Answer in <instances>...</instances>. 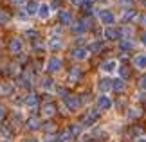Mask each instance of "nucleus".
Masks as SVG:
<instances>
[{"mask_svg":"<svg viewBox=\"0 0 146 142\" xmlns=\"http://www.w3.org/2000/svg\"><path fill=\"white\" fill-rule=\"evenodd\" d=\"M98 16H99V20L103 22V24L110 25V27H112V24L115 22L114 13H112V11H108V9H101V11H98Z\"/></svg>","mask_w":146,"mask_h":142,"instance_id":"1","label":"nucleus"},{"mask_svg":"<svg viewBox=\"0 0 146 142\" xmlns=\"http://www.w3.org/2000/svg\"><path fill=\"white\" fill-rule=\"evenodd\" d=\"M65 106H67V110H70V112H76L78 108H80V99L74 97V95H69V97H65Z\"/></svg>","mask_w":146,"mask_h":142,"instance_id":"2","label":"nucleus"},{"mask_svg":"<svg viewBox=\"0 0 146 142\" xmlns=\"http://www.w3.org/2000/svg\"><path fill=\"white\" fill-rule=\"evenodd\" d=\"M9 49H11V52H13V54H20L22 49H24V43H22L20 38H13L9 42Z\"/></svg>","mask_w":146,"mask_h":142,"instance_id":"3","label":"nucleus"},{"mask_svg":"<svg viewBox=\"0 0 146 142\" xmlns=\"http://www.w3.org/2000/svg\"><path fill=\"white\" fill-rule=\"evenodd\" d=\"M99 119V112H96V110H90L87 113V117L83 119V126H92L94 122H96Z\"/></svg>","mask_w":146,"mask_h":142,"instance_id":"4","label":"nucleus"},{"mask_svg":"<svg viewBox=\"0 0 146 142\" xmlns=\"http://www.w3.org/2000/svg\"><path fill=\"white\" fill-rule=\"evenodd\" d=\"M101 70H103L105 74H112V72H115V70H117V61H115V59H108V61H105V63L101 65Z\"/></svg>","mask_w":146,"mask_h":142,"instance_id":"5","label":"nucleus"},{"mask_svg":"<svg viewBox=\"0 0 146 142\" xmlns=\"http://www.w3.org/2000/svg\"><path fill=\"white\" fill-rule=\"evenodd\" d=\"M98 108H99V110H110V108H112V101H110L108 95H99Z\"/></svg>","mask_w":146,"mask_h":142,"instance_id":"6","label":"nucleus"},{"mask_svg":"<svg viewBox=\"0 0 146 142\" xmlns=\"http://www.w3.org/2000/svg\"><path fill=\"white\" fill-rule=\"evenodd\" d=\"M61 69V59L60 58H50L47 61V70L49 72H58Z\"/></svg>","mask_w":146,"mask_h":142,"instance_id":"7","label":"nucleus"},{"mask_svg":"<svg viewBox=\"0 0 146 142\" xmlns=\"http://www.w3.org/2000/svg\"><path fill=\"white\" fill-rule=\"evenodd\" d=\"M60 22H61L63 25H70V24H72V15H70V11L61 9V11H60Z\"/></svg>","mask_w":146,"mask_h":142,"instance_id":"8","label":"nucleus"},{"mask_svg":"<svg viewBox=\"0 0 146 142\" xmlns=\"http://www.w3.org/2000/svg\"><path fill=\"white\" fill-rule=\"evenodd\" d=\"M119 36H121V31L114 29V27H106L105 29V38L106 40H117Z\"/></svg>","mask_w":146,"mask_h":142,"instance_id":"9","label":"nucleus"},{"mask_svg":"<svg viewBox=\"0 0 146 142\" xmlns=\"http://www.w3.org/2000/svg\"><path fill=\"white\" fill-rule=\"evenodd\" d=\"M88 27H90L88 20H80V22H78V24H76L74 27H72V31H74V32H85V31L88 29Z\"/></svg>","mask_w":146,"mask_h":142,"instance_id":"10","label":"nucleus"},{"mask_svg":"<svg viewBox=\"0 0 146 142\" xmlns=\"http://www.w3.org/2000/svg\"><path fill=\"white\" fill-rule=\"evenodd\" d=\"M133 65H135L137 69H141V70H146V54H139V56H135V59H133Z\"/></svg>","mask_w":146,"mask_h":142,"instance_id":"11","label":"nucleus"},{"mask_svg":"<svg viewBox=\"0 0 146 142\" xmlns=\"http://www.w3.org/2000/svg\"><path fill=\"white\" fill-rule=\"evenodd\" d=\"M87 56H88V50H87V49L78 47V49L72 50V58H74V59H85Z\"/></svg>","mask_w":146,"mask_h":142,"instance_id":"12","label":"nucleus"},{"mask_svg":"<svg viewBox=\"0 0 146 142\" xmlns=\"http://www.w3.org/2000/svg\"><path fill=\"white\" fill-rule=\"evenodd\" d=\"M98 88H99L103 94H105V92H108V90L112 88V79H106V77H105V79H99Z\"/></svg>","mask_w":146,"mask_h":142,"instance_id":"13","label":"nucleus"},{"mask_svg":"<svg viewBox=\"0 0 146 142\" xmlns=\"http://www.w3.org/2000/svg\"><path fill=\"white\" fill-rule=\"evenodd\" d=\"M38 9H40V5H38L36 4V0H33V2H29V4H27L25 5V13L27 15H38Z\"/></svg>","mask_w":146,"mask_h":142,"instance_id":"14","label":"nucleus"},{"mask_svg":"<svg viewBox=\"0 0 146 142\" xmlns=\"http://www.w3.org/2000/svg\"><path fill=\"white\" fill-rule=\"evenodd\" d=\"M49 15H50V5H47V4L40 5V9H38V16H40L42 20H47Z\"/></svg>","mask_w":146,"mask_h":142,"instance_id":"15","label":"nucleus"},{"mask_svg":"<svg viewBox=\"0 0 146 142\" xmlns=\"http://www.w3.org/2000/svg\"><path fill=\"white\" fill-rule=\"evenodd\" d=\"M27 128L33 129V131H35V129H40V128H42L40 119H38V117H31L29 121H27Z\"/></svg>","mask_w":146,"mask_h":142,"instance_id":"16","label":"nucleus"},{"mask_svg":"<svg viewBox=\"0 0 146 142\" xmlns=\"http://www.w3.org/2000/svg\"><path fill=\"white\" fill-rule=\"evenodd\" d=\"M112 88H114L115 92H121V90H125V79H123V77L112 79Z\"/></svg>","mask_w":146,"mask_h":142,"instance_id":"17","label":"nucleus"},{"mask_svg":"<svg viewBox=\"0 0 146 142\" xmlns=\"http://www.w3.org/2000/svg\"><path fill=\"white\" fill-rule=\"evenodd\" d=\"M61 47H63V42H61L60 38H50V42H49V49L50 50H60Z\"/></svg>","mask_w":146,"mask_h":142,"instance_id":"18","label":"nucleus"},{"mask_svg":"<svg viewBox=\"0 0 146 142\" xmlns=\"http://www.w3.org/2000/svg\"><path fill=\"white\" fill-rule=\"evenodd\" d=\"M25 104L29 108H36L38 106V95H35V94L27 95V97H25Z\"/></svg>","mask_w":146,"mask_h":142,"instance_id":"19","label":"nucleus"},{"mask_svg":"<svg viewBox=\"0 0 146 142\" xmlns=\"http://www.w3.org/2000/svg\"><path fill=\"white\" fill-rule=\"evenodd\" d=\"M54 112H56V106H54L52 103H49V104L43 106V115H45V117H52Z\"/></svg>","mask_w":146,"mask_h":142,"instance_id":"20","label":"nucleus"},{"mask_svg":"<svg viewBox=\"0 0 146 142\" xmlns=\"http://www.w3.org/2000/svg\"><path fill=\"white\" fill-rule=\"evenodd\" d=\"M103 49H105V43L103 42H94L90 47H88L90 52H99V50H103Z\"/></svg>","mask_w":146,"mask_h":142,"instance_id":"21","label":"nucleus"},{"mask_svg":"<svg viewBox=\"0 0 146 142\" xmlns=\"http://www.w3.org/2000/svg\"><path fill=\"white\" fill-rule=\"evenodd\" d=\"M80 77H81V70L80 69H72L70 70V74H69V79H70V81H78Z\"/></svg>","mask_w":146,"mask_h":142,"instance_id":"22","label":"nucleus"},{"mask_svg":"<svg viewBox=\"0 0 146 142\" xmlns=\"http://www.w3.org/2000/svg\"><path fill=\"white\" fill-rule=\"evenodd\" d=\"M119 47H121V50H132L133 49V43L130 42V40H123V42L119 43Z\"/></svg>","mask_w":146,"mask_h":142,"instance_id":"23","label":"nucleus"},{"mask_svg":"<svg viewBox=\"0 0 146 142\" xmlns=\"http://www.w3.org/2000/svg\"><path fill=\"white\" fill-rule=\"evenodd\" d=\"M69 139H74V137H72V133H70V129L63 131V133H61L60 137H58V140H60V142H65V140H69Z\"/></svg>","mask_w":146,"mask_h":142,"instance_id":"24","label":"nucleus"},{"mask_svg":"<svg viewBox=\"0 0 146 142\" xmlns=\"http://www.w3.org/2000/svg\"><path fill=\"white\" fill-rule=\"evenodd\" d=\"M69 129H70V133H72V137H78V135H80V133H81V126H80V124H74V126H70Z\"/></svg>","mask_w":146,"mask_h":142,"instance_id":"25","label":"nucleus"},{"mask_svg":"<svg viewBox=\"0 0 146 142\" xmlns=\"http://www.w3.org/2000/svg\"><path fill=\"white\" fill-rule=\"evenodd\" d=\"M133 16H135V9H128V11H125L123 18H125V20H132Z\"/></svg>","mask_w":146,"mask_h":142,"instance_id":"26","label":"nucleus"},{"mask_svg":"<svg viewBox=\"0 0 146 142\" xmlns=\"http://www.w3.org/2000/svg\"><path fill=\"white\" fill-rule=\"evenodd\" d=\"M42 87H43V88H45V90H50V88H52V87H54V83H52V79H50V77H49V79H43V83H42Z\"/></svg>","mask_w":146,"mask_h":142,"instance_id":"27","label":"nucleus"},{"mask_svg":"<svg viewBox=\"0 0 146 142\" xmlns=\"http://www.w3.org/2000/svg\"><path fill=\"white\" fill-rule=\"evenodd\" d=\"M9 18H11V16L5 13V11H2V13H0V24H5V22H9Z\"/></svg>","mask_w":146,"mask_h":142,"instance_id":"28","label":"nucleus"},{"mask_svg":"<svg viewBox=\"0 0 146 142\" xmlns=\"http://www.w3.org/2000/svg\"><path fill=\"white\" fill-rule=\"evenodd\" d=\"M92 5H94V0H83V7H85L87 11L92 9Z\"/></svg>","mask_w":146,"mask_h":142,"instance_id":"29","label":"nucleus"},{"mask_svg":"<svg viewBox=\"0 0 146 142\" xmlns=\"http://www.w3.org/2000/svg\"><path fill=\"white\" fill-rule=\"evenodd\" d=\"M43 129H45V131H54V124H52V122H45Z\"/></svg>","mask_w":146,"mask_h":142,"instance_id":"30","label":"nucleus"},{"mask_svg":"<svg viewBox=\"0 0 146 142\" xmlns=\"http://www.w3.org/2000/svg\"><path fill=\"white\" fill-rule=\"evenodd\" d=\"M2 133L5 135V137H11V128H7V126H4V128H2Z\"/></svg>","mask_w":146,"mask_h":142,"instance_id":"31","label":"nucleus"},{"mask_svg":"<svg viewBox=\"0 0 146 142\" xmlns=\"http://www.w3.org/2000/svg\"><path fill=\"white\" fill-rule=\"evenodd\" d=\"M27 36L35 40V38H38V32H36V31H27Z\"/></svg>","mask_w":146,"mask_h":142,"instance_id":"32","label":"nucleus"},{"mask_svg":"<svg viewBox=\"0 0 146 142\" xmlns=\"http://www.w3.org/2000/svg\"><path fill=\"white\" fill-rule=\"evenodd\" d=\"M72 5H83V0H70Z\"/></svg>","mask_w":146,"mask_h":142,"instance_id":"33","label":"nucleus"},{"mask_svg":"<svg viewBox=\"0 0 146 142\" xmlns=\"http://www.w3.org/2000/svg\"><path fill=\"white\" fill-rule=\"evenodd\" d=\"M141 87L146 90V76H143V77H141Z\"/></svg>","mask_w":146,"mask_h":142,"instance_id":"34","label":"nucleus"},{"mask_svg":"<svg viewBox=\"0 0 146 142\" xmlns=\"http://www.w3.org/2000/svg\"><path fill=\"white\" fill-rule=\"evenodd\" d=\"M121 76L126 77V76H128V70H126V69H121Z\"/></svg>","mask_w":146,"mask_h":142,"instance_id":"35","label":"nucleus"},{"mask_svg":"<svg viewBox=\"0 0 146 142\" xmlns=\"http://www.w3.org/2000/svg\"><path fill=\"white\" fill-rule=\"evenodd\" d=\"M128 115H130V117H137V115H139V112H130Z\"/></svg>","mask_w":146,"mask_h":142,"instance_id":"36","label":"nucleus"},{"mask_svg":"<svg viewBox=\"0 0 146 142\" xmlns=\"http://www.w3.org/2000/svg\"><path fill=\"white\" fill-rule=\"evenodd\" d=\"M13 4H16V5H20V4H24V0H13Z\"/></svg>","mask_w":146,"mask_h":142,"instance_id":"37","label":"nucleus"},{"mask_svg":"<svg viewBox=\"0 0 146 142\" xmlns=\"http://www.w3.org/2000/svg\"><path fill=\"white\" fill-rule=\"evenodd\" d=\"M141 42H143V45L146 47V34H143V38H141Z\"/></svg>","mask_w":146,"mask_h":142,"instance_id":"38","label":"nucleus"},{"mask_svg":"<svg viewBox=\"0 0 146 142\" xmlns=\"http://www.w3.org/2000/svg\"><path fill=\"white\" fill-rule=\"evenodd\" d=\"M24 142H38V140H36V139H25Z\"/></svg>","mask_w":146,"mask_h":142,"instance_id":"39","label":"nucleus"},{"mask_svg":"<svg viewBox=\"0 0 146 142\" xmlns=\"http://www.w3.org/2000/svg\"><path fill=\"white\" fill-rule=\"evenodd\" d=\"M135 142H146V139H144V137H139V139H137Z\"/></svg>","mask_w":146,"mask_h":142,"instance_id":"40","label":"nucleus"},{"mask_svg":"<svg viewBox=\"0 0 146 142\" xmlns=\"http://www.w3.org/2000/svg\"><path fill=\"white\" fill-rule=\"evenodd\" d=\"M2 117H4V108L0 106V119H2Z\"/></svg>","mask_w":146,"mask_h":142,"instance_id":"41","label":"nucleus"},{"mask_svg":"<svg viewBox=\"0 0 146 142\" xmlns=\"http://www.w3.org/2000/svg\"><path fill=\"white\" fill-rule=\"evenodd\" d=\"M144 25H146V18H144Z\"/></svg>","mask_w":146,"mask_h":142,"instance_id":"42","label":"nucleus"}]
</instances>
